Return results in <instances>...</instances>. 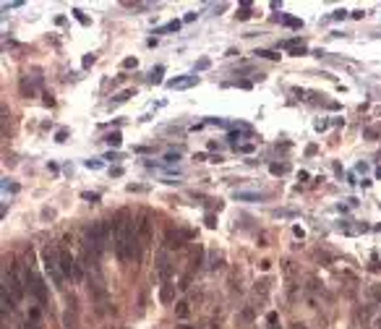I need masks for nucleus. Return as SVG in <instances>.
<instances>
[{
    "mask_svg": "<svg viewBox=\"0 0 381 329\" xmlns=\"http://www.w3.org/2000/svg\"><path fill=\"white\" fill-rule=\"evenodd\" d=\"M136 246H138V230H136V225L131 220H123V222L115 225V254H118V259H120L123 264L133 262V259L138 256Z\"/></svg>",
    "mask_w": 381,
    "mask_h": 329,
    "instance_id": "1",
    "label": "nucleus"
},
{
    "mask_svg": "<svg viewBox=\"0 0 381 329\" xmlns=\"http://www.w3.org/2000/svg\"><path fill=\"white\" fill-rule=\"evenodd\" d=\"M112 238H115V228L110 222L102 220V222H94V225H89V228H86V241L84 243L99 256L107 248V243L112 241Z\"/></svg>",
    "mask_w": 381,
    "mask_h": 329,
    "instance_id": "2",
    "label": "nucleus"
},
{
    "mask_svg": "<svg viewBox=\"0 0 381 329\" xmlns=\"http://www.w3.org/2000/svg\"><path fill=\"white\" fill-rule=\"evenodd\" d=\"M42 259H44V272H47V277L52 280V285L57 290H63V282H65V275L60 269V256H57V248L47 246L42 251Z\"/></svg>",
    "mask_w": 381,
    "mask_h": 329,
    "instance_id": "3",
    "label": "nucleus"
},
{
    "mask_svg": "<svg viewBox=\"0 0 381 329\" xmlns=\"http://www.w3.org/2000/svg\"><path fill=\"white\" fill-rule=\"evenodd\" d=\"M24 282H26V290L31 293L34 298H37V303L39 306H44L47 303V298H50V293H47V285H44V280L34 272L31 267H26V272H24Z\"/></svg>",
    "mask_w": 381,
    "mask_h": 329,
    "instance_id": "4",
    "label": "nucleus"
},
{
    "mask_svg": "<svg viewBox=\"0 0 381 329\" xmlns=\"http://www.w3.org/2000/svg\"><path fill=\"white\" fill-rule=\"evenodd\" d=\"M57 256H60V269H63V275H65V277L84 280V269L78 267V262L73 259V254L68 251L65 246H60V248H57Z\"/></svg>",
    "mask_w": 381,
    "mask_h": 329,
    "instance_id": "5",
    "label": "nucleus"
},
{
    "mask_svg": "<svg viewBox=\"0 0 381 329\" xmlns=\"http://www.w3.org/2000/svg\"><path fill=\"white\" fill-rule=\"evenodd\" d=\"M3 288H5L16 301H21V298H24V293H26V282H24V277H21L18 272H13V269L8 272V269H5V272H3Z\"/></svg>",
    "mask_w": 381,
    "mask_h": 329,
    "instance_id": "6",
    "label": "nucleus"
},
{
    "mask_svg": "<svg viewBox=\"0 0 381 329\" xmlns=\"http://www.w3.org/2000/svg\"><path fill=\"white\" fill-rule=\"evenodd\" d=\"M157 275H159L162 282H170V277H172V264H170V259L165 254L157 256Z\"/></svg>",
    "mask_w": 381,
    "mask_h": 329,
    "instance_id": "7",
    "label": "nucleus"
},
{
    "mask_svg": "<svg viewBox=\"0 0 381 329\" xmlns=\"http://www.w3.org/2000/svg\"><path fill=\"white\" fill-rule=\"evenodd\" d=\"M21 329H42V319H39V309H31L26 314V319L21 322Z\"/></svg>",
    "mask_w": 381,
    "mask_h": 329,
    "instance_id": "8",
    "label": "nucleus"
},
{
    "mask_svg": "<svg viewBox=\"0 0 381 329\" xmlns=\"http://www.w3.org/2000/svg\"><path fill=\"white\" fill-rule=\"evenodd\" d=\"M159 301H162V306H172V301H175V285L162 282V288H159Z\"/></svg>",
    "mask_w": 381,
    "mask_h": 329,
    "instance_id": "9",
    "label": "nucleus"
},
{
    "mask_svg": "<svg viewBox=\"0 0 381 329\" xmlns=\"http://www.w3.org/2000/svg\"><path fill=\"white\" fill-rule=\"evenodd\" d=\"M199 84V76H186V78H175V81H170V89H191Z\"/></svg>",
    "mask_w": 381,
    "mask_h": 329,
    "instance_id": "10",
    "label": "nucleus"
},
{
    "mask_svg": "<svg viewBox=\"0 0 381 329\" xmlns=\"http://www.w3.org/2000/svg\"><path fill=\"white\" fill-rule=\"evenodd\" d=\"M238 201H264L267 194H259V191H235Z\"/></svg>",
    "mask_w": 381,
    "mask_h": 329,
    "instance_id": "11",
    "label": "nucleus"
},
{
    "mask_svg": "<svg viewBox=\"0 0 381 329\" xmlns=\"http://www.w3.org/2000/svg\"><path fill=\"white\" fill-rule=\"evenodd\" d=\"M366 293H368V298H371L374 303L381 306V285H379V282H371V285L366 288Z\"/></svg>",
    "mask_w": 381,
    "mask_h": 329,
    "instance_id": "12",
    "label": "nucleus"
},
{
    "mask_svg": "<svg viewBox=\"0 0 381 329\" xmlns=\"http://www.w3.org/2000/svg\"><path fill=\"white\" fill-rule=\"evenodd\" d=\"M149 235H152V222L144 217L141 222H138V238H141V241H149Z\"/></svg>",
    "mask_w": 381,
    "mask_h": 329,
    "instance_id": "13",
    "label": "nucleus"
},
{
    "mask_svg": "<svg viewBox=\"0 0 381 329\" xmlns=\"http://www.w3.org/2000/svg\"><path fill=\"white\" fill-rule=\"evenodd\" d=\"M175 314H178V319H188V314H191V303H188V301H178Z\"/></svg>",
    "mask_w": 381,
    "mask_h": 329,
    "instance_id": "14",
    "label": "nucleus"
},
{
    "mask_svg": "<svg viewBox=\"0 0 381 329\" xmlns=\"http://www.w3.org/2000/svg\"><path fill=\"white\" fill-rule=\"evenodd\" d=\"M63 327H65V329H78V322H76V316H73L71 311L63 314Z\"/></svg>",
    "mask_w": 381,
    "mask_h": 329,
    "instance_id": "15",
    "label": "nucleus"
},
{
    "mask_svg": "<svg viewBox=\"0 0 381 329\" xmlns=\"http://www.w3.org/2000/svg\"><path fill=\"white\" fill-rule=\"evenodd\" d=\"M105 141H107L110 146H115V149H118V146H120V141H123V136H120L118 131H115V133H107V136H105Z\"/></svg>",
    "mask_w": 381,
    "mask_h": 329,
    "instance_id": "16",
    "label": "nucleus"
},
{
    "mask_svg": "<svg viewBox=\"0 0 381 329\" xmlns=\"http://www.w3.org/2000/svg\"><path fill=\"white\" fill-rule=\"evenodd\" d=\"M18 89H21V94H24V97H31L34 94V89L29 86V78L24 76V78H21V84H18Z\"/></svg>",
    "mask_w": 381,
    "mask_h": 329,
    "instance_id": "17",
    "label": "nucleus"
},
{
    "mask_svg": "<svg viewBox=\"0 0 381 329\" xmlns=\"http://www.w3.org/2000/svg\"><path fill=\"white\" fill-rule=\"evenodd\" d=\"M136 94V89H125V92H120V94H115V105H120V102H125V99H128V97H133Z\"/></svg>",
    "mask_w": 381,
    "mask_h": 329,
    "instance_id": "18",
    "label": "nucleus"
},
{
    "mask_svg": "<svg viewBox=\"0 0 381 329\" xmlns=\"http://www.w3.org/2000/svg\"><path fill=\"white\" fill-rule=\"evenodd\" d=\"M253 290H256V296H267V290H269V280H259Z\"/></svg>",
    "mask_w": 381,
    "mask_h": 329,
    "instance_id": "19",
    "label": "nucleus"
},
{
    "mask_svg": "<svg viewBox=\"0 0 381 329\" xmlns=\"http://www.w3.org/2000/svg\"><path fill=\"white\" fill-rule=\"evenodd\" d=\"M269 170H272V175H285V173H287V165H280V162H272V165H269Z\"/></svg>",
    "mask_w": 381,
    "mask_h": 329,
    "instance_id": "20",
    "label": "nucleus"
},
{
    "mask_svg": "<svg viewBox=\"0 0 381 329\" xmlns=\"http://www.w3.org/2000/svg\"><path fill=\"white\" fill-rule=\"evenodd\" d=\"M73 16H76L78 21H81V24H84V26H89V18L84 16V10H81V8H73Z\"/></svg>",
    "mask_w": 381,
    "mask_h": 329,
    "instance_id": "21",
    "label": "nucleus"
},
{
    "mask_svg": "<svg viewBox=\"0 0 381 329\" xmlns=\"http://www.w3.org/2000/svg\"><path fill=\"white\" fill-rule=\"evenodd\" d=\"M162 73H165V68H162V65H159V68H154V73H152V78H149V81H152V84H157L159 78H162Z\"/></svg>",
    "mask_w": 381,
    "mask_h": 329,
    "instance_id": "22",
    "label": "nucleus"
},
{
    "mask_svg": "<svg viewBox=\"0 0 381 329\" xmlns=\"http://www.w3.org/2000/svg\"><path fill=\"white\" fill-rule=\"evenodd\" d=\"M256 55H261V58H269V60H277V58H280V55L272 52V50H259Z\"/></svg>",
    "mask_w": 381,
    "mask_h": 329,
    "instance_id": "23",
    "label": "nucleus"
},
{
    "mask_svg": "<svg viewBox=\"0 0 381 329\" xmlns=\"http://www.w3.org/2000/svg\"><path fill=\"white\" fill-rule=\"evenodd\" d=\"M238 18H240V21H246V18H251V8H248V5H243V8H240V10H238Z\"/></svg>",
    "mask_w": 381,
    "mask_h": 329,
    "instance_id": "24",
    "label": "nucleus"
},
{
    "mask_svg": "<svg viewBox=\"0 0 381 329\" xmlns=\"http://www.w3.org/2000/svg\"><path fill=\"white\" fill-rule=\"evenodd\" d=\"M178 29H180V21H170V24H167V26H162L159 31H178Z\"/></svg>",
    "mask_w": 381,
    "mask_h": 329,
    "instance_id": "25",
    "label": "nucleus"
},
{
    "mask_svg": "<svg viewBox=\"0 0 381 329\" xmlns=\"http://www.w3.org/2000/svg\"><path fill=\"white\" fill-rule=\"evenodd\" d=\"M212 269H219V267H222V256H219V254H212V264H209Z\"/></svg>",
    "mask_w": 381,
    "mask_h": 329,
    "instance_id": "26",
    "label": "nucleus"
},
{
    "mask_svg": "<svg viewBox=\"0 0 381 329\" xmlns=\"http://www.w3.org/2000/svg\"><path fill=\"white\" fill-rule=\"evenodd\" d=\"M81 199H86V201H91V204H97V201H99V194H89V191H84Z\"/></svg>",
    "mask_w": 381,
    "mask_h": 329,
    "instance_id": "27",
    "label": "nucleus"
},
{
    "mask_svg": "<svg viewBox=\"0 0 381 329\" xmlns=\"http://www.w3.org/2000/svg\"><path fill=\"white\" fill-rule=\"evenodd\" d=\"M282 21H285V24H287V26H293V29H298V26H303V24H300V21H298V18H287V16H285Z\"/></svg>",
    "mask_w": 381,
    "mask_h": 329,
    "instance_id": "28",
    "label": "nucleus"
},
{
    "mask_svg": "<svg viewBox=\"0 0 381 329\" xmlns=\"http://www.w3.org/2000/svg\"><path fill=\"white\" fill-rule=\"evenodd\" d=\"M180 160V154H175V152H170V154H165V162L167 165H172V162H178Z\"/></svg>",
    "mask_w": 381,
    "mask_h": 329,
    "instance_id": "29",
    "label": "nucleus"
},
{
    "mask_svg": "<svg viewBox=\"0 0 381 329\" xmlns=\"http://www.w3.org/2000/svg\"><path fill=\"white\" fill-rule=\"evenodd\" d=\"M253 319V311H243V314H238V322H251Z\"/></svg>",
    "mask_w": 381,
    "mask_h": 329,
    "instance_id": "30",
    "label": "nucleus"
},
{
    "mask_svg": "<svg viewBox=\"0 0 381 329\" xmlns=\"http://www.w3.org/2000/svg\"><path fill=\"white\" fill-rule=\"evenodd\" d=\"M136 65H138L136 58H125V60H123V68H136Z\"/></svg>",
    "mask_w": 381,
    "mask_h": 329,
    "instance_id": "31",
    "label": "nucleus"
},
{
    "mask_svg": "<svg viewBox=\"0 0 381 329\" xmlns=\"http://www.w3.org/2000/svg\"><path fill=\"white\" fill-rule=\"evenodd\" d=\"M65 136H68V131H57L55 133V141H65Z\"/></svg>",
    "mask_w": 381,
    "mask_h": 329,
    "instance_id": "32",
    "label": "nucleus"
},
{
    "mask_svg": "<svg viewBox=\"0 0 381 329\" xmlns=\"http://www.w3.org/2000/svg\"><path fill=\"white\" fill-rule=\"evenodd\" d=\"M188 282H191V277H183V280H180V285H178V288H180V290H186V288H188Z\"/></svg>",
    "mask_w": 381,
    "mask_h": 329,
    "instance_id": "33",
    "label": "nucleus"
},
{
    "mask_svg": "<svg viewBox=\"0 0 381 329\" xmlns=\"http://www.w3.org/2000/svg\"><path fill=\"white\" fill-rule=\"evenodd\" d=\"M110 173H112V178H115V175H118V178H120V175H123V167H112V170H110Z\"/></svg>",
    "mask_w": 381,
    "mask_h": 329,
    "instance_id": "34",
    "label": "nucleus"
},
{
    "mask_svg": "<svg viewBox=\"0 0 381 329\" xmlns=\"http://www.w3.org/2000/svg\"><path fill=\"white\" fill-rule=\"evenodd\" d=\"M91 63H94V58H91V55H86V58H84V68H89Z\"/></svg>",
    "mask_w": 381,
    "mask_h": 329,
    "instance_id": "35",
    "label": "nucleus"
},
{
    "mask_svg": "<svg viewBox=\"0 0 381 329\" xmlns=\"http://www.w3.org/2000/svg\"><path fill=\"white\" fill-rule=\"evenodd\" d=\"M86 167H102V162H97V160H89V162H86Z\"/></svg>",
    "mask_w": 381,
    "mask_h": 329,
    "instance_id": "36",
    "label": "nucleus"
},
{
    "mask_svg": "<svg viewBox=\"0 0 381 329\" xmlns=\"http://www.w3.org/2000/svg\"><path fill=\"white\" fill-rule=\"evenodd\" d=\"M128 191H146V186H133V183H131V186H128Z\"/></svg>",
    "mask_w": 381,
    "mask_h": 329,
    "instance_id": "37",
    "label": "nucleus"
},
{
    "mask_svg": "<svg viewBox=\"0 0 381 329\" xmlns=\"http://www.w3.org/2000/svg\"><path fill=\"white\" fill-rule=\"evenodd\" d=\"M293 329H306L303 324H293Z\"/></svg>",
    "mask_w": 381,
    "mask_h": 329,
    "instance_id": "38",
    "label": "nucleus"
},
{
    "mask_svg": "<svg viewBox=\"0 0 381 329\" xmlns=\"http://www.w3.org/2000/svg\"><path fill=\"white\" fill-rule=\"evenodd\" d=\"M178 329H191V327H188V324H180V327H178Z\"/></svg>",
    "mask_w": 381,
    "mask_h": 329,
    "instance_id": "39",
    "label": "nucleus"
},
{
    "mask_svg": "<svg viewBox=\"0 0 381 329\" xmlns=\"http://www.w3.org/2000/svg\"><path fill=\"white\" fill-rule=\"evenodd\" d=\"M376 178H381V167H379V170H376Z\"/></svg>",
    "mask_w": 381,
    "mask_h": 329,
    "instance_id": "40",
    "label": "nucleus"
},
{
    "mask_svg": "<svg viewBox=\"0 0 381 329\" xmlns=\"http://www.w3.org/2000/svg\"><path fill=\"white\" fill-rule=\"evenodd\" d=\"M376 324H379V329H381V319H379V322H376Z\"/></svg>",
    "mask_w": 381,
    "mask_h": 329,
    "instance_id": "41",
    "label": "nucleus"
}]
</instances>
